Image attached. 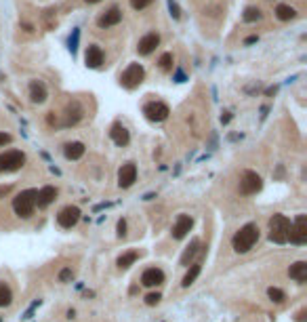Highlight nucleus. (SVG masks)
I'll return each mask as SVG.
<instances>
[{
	"instance_id": "1",
	"label": "nucleus",
	"mask_w": 307,
	"mask_h": 322,
	"mask_svg": "<svg viewBox=\"0 0 307 322\" xmlns=\"http://www.w3.org/2000/svg\"><path fill=\"white\" fill-rule=\"evenodd\" d=\"M257 240H259V227L255 223H246L236 232V236L232 238V246L236 253H248L257 244Z\"/></svg>"
},
{
	"instance_id": "2",
	"label": "nucleus",
	"mask_w": 307,
	"mask_h": 322,
	"mask_svg": "<svg viewBox=\"0 0 307 322\" xmlns=\"http://www.w3.org/2000/svg\"><path fill=\"white\" fill-rule=\"evenodd\" d=\"M36 198H38V189H23V192H19L15 198H13V211H15L19 217L28 219L32 217V213H34V206H36Z\"/></svg>"
},
{
	"instance_id": "3",
	"label": "nucleus",
	"mask_w": 307,
	"mask_h": 322,
	"mask_svg": "<svg viewBox=\"0 0 307 322\" xmlns=\"http://www.w3.org/2000/svg\"><path fill=\"white\" fill-rule=\"evenodd\" d=\"M289 230H290V221L284 215H273L270 219V240L276 244L289 242Z\"/></svg>"
},
{
	"instance_id": "4",
	"label": "nucleus",
	"mask_w": 307,
	"mask_h": 322,
	"mask_svg": "<svg viewBox=\"0 0 307 322\" xmlns=\"http://www.w3.org/2000/svg\"><path fill=\"white\" fill-rule=\"evenodd\" d=\"M25 164V154L19 150H9L0 154V173H13Z\"/></svg>"
},
{
	"instance_id": "5",
	"label": "nucleus",
	"mask_w": 307,
	"mask_h": 322,
	"mask_svg": "<svg viewBox=\"0 0 307 322\" xmlns=\"http://www.w3.org/2000/svg\"><path fill=\"white\" fill-rule=\"evenodd\" d=\"M143 78H145V69L139 66V63H131V66L122 72V76H120V82H122V86H126V88H135V86L141 85Z\"/></svg>"
},
{
	"instance_id": "6",
	"label": "nucleus",
	"mask_w": 307,
	"mask_h": 322,
	"mask_svg": "<svg viewBox=\"0 0 307 322\" xmlns=\"http://www.w3.org/2000/svg\"><path fill=\"white\" fill-rule=\"evenodd\" d=\"M261 187H263V181H261V177L255 173V170H244V173H242V177H240V192L244 196L257 194Z\"/></svg>"
},
{
	"instance_id": "7",
	"label": "nucleus",
	"mask_w": 307,
	"mask_h": 322,
	"mask_svg": "<svg viewBox=\"0 0 307 322\" xmlns=\"http://www.w3.org/2000/svg\"><path fill=\"white\" fill-rule=\"evenodd\" d=\"M289 240L292 244H299V246L307 242V217L305 215H297L295 223H290Z\"/></svg>"
},
{
	"instance_id": "8",
	"label": "nucleus",
	"mask_w": 307,
	"mask_h": 322,
	"mask_svg": "<svg viewBox=\"0 0 307 322\" xmlns=\"http://www.w3.org/2000/svg\"><path fill=\"white\" fill-rule=\"evenodd\" d=\"M143 114L150 120H154V122H162V120L169 118L171 110H169V105H166V103H162V101H150V103H145Z\"/></svg>"
},
{
	"instance_id": "9",
	"label": "nucleus",
	"mask_w": 307,
	"mask_h": 322,
	"mask_svg": "<svg viewBox=\"0 0 307 322\" xmlns=\"http://www.w3.org/2000/svg\"><path fill=\"white\" fill-rule=\"evenodd\" d=\"M80 219V208L78 206H66L61 208L59 215H57V223H59L61 227H66V230H69V227H74L76 223H78Z\"/></svg>"
},
{
	"instance_id": "10",
	"label": "nucleus",
	"mask_w": 307,
	"mask_h": 322,
	"mask_svg": "<svg viewBox=\"0 0 307 322\" xmlns=\"http://www.w3.org/2000/svg\"><path fill=\"white\" fill-rule=\"evenodd\" d=\"M137 181V167L133 162H126L118 170V186L120 187H131Z\"/></svg>"
},
{
	"instance_id": "11",
	"label": "nucleus",
	"mask_w": 307,
	"mask_h": 322,
	"mask_svg": "<svg viewBox=\"0 0 307 322\" xmlns=\"http://www.w3.org/2000/svg\"><path fill=\"white\" fill-rule=\"evenodd\" d=\"M191 225H194V219H191L189 215H179L177 221H175V225H172V238H175V240L185 238L189 234Z\"/></svg>"
},
{
	"instance_id": "12",
	"label": "nucleus",
	"mask_w": 307,
	"mask_h": 322,
	"mask_svg": "<svg viewBox=\"0 0 307 322\" xmlns=\"http://www.w3.org/2000/svg\"><path fill=\"white\" fill-rule=\"evenodd\" d=\"M158 44H160V36L156 34V32H150V34H145L141 40H139L137 51H139V55H150V53L156 51Z\"/></svg>"
},
{
	"instance_id": "13",
	"label": "nucleus",
	"mask_w": 307,
	"mask_h": 322,
	"mask_svg": "<svg viewBox=\"0 0 307 322\" xmlns=\"http://www.w3.org/2000/svg\"><path fill=\"white\" fill-rule=\"evenodd\" d=\"M164 282V271L160 268H148L141 276V284L143 287H158V284Z\"/></svg>"
},
{
	"instance_id": "14",
	"label": "nucleus",
	"mask_w": 307,
	"mask_h": 322,
	"mask_svg": "<svg viewBox=\"0 0 307 322\" xmlns=\"http://www.w3.org/2000/svg\"><path fill=\"white\" fill-rule=\"evenodd\" d=\"M120 21H122V11L114 6V9L103 13V15L97 19V25H99V28H112V25H118Z\"/></svg>"
},
{
	"instance_id": "15",
	"label": "nucleus",
	"mask_w": 307,
	"mask_h": 322,
	"mask_svg": "<svg viewBox=\"0 0 307 322\" xmlns=\"http://www.w3.org/2000/svg\"><path fill=\"white\" fill-rule=\"evenodd\" d=\"M85 61H86L88 68H99L101 63H103V51H101V47L91 44V47L86 49V53H85Z\"/></svg>"
},
{
	"instance_id": "16",
	"label": "nucleus",
	"mask_w": 307,
	"mask_h": 322,
	"mask_svg": "<svg viewBox=\"0 0 307 322\" xmlns=\"http://www.w3.org/2000/svg\"><path fill=\"white\" fill-rule=\"evenodd\" d=\"M49 97V93H47V86L42 85L40 80H34L30 85V99L34 101V103H44Z\"/></svg>"
},
{
	"instance_id": "17",
	"label": "nucleus",
	"mask_w": 307,
	"mask_h": 322,
	"mask_svg": "<svg viewBox=\"0 0 307 322\" xmlns=\"http://www.w3.org/2000/svg\"><path fill=\"white\" fill-rule=\"evenodd\" d=\"M55 198H57V187H53V186H44V187L40 189V192H38L36 204L40 206V208H44V206H49Z\"/></svg>"
},
{
	"instance_id": "18",
	"label": "nucleus",
	"mask_w": 307,
	"mask_h": 322,
	"mask_svg": "<svg viewBox=\"0 0 307 322\" xmlns=\"http://www.w3.org/2000/svg\"><path fill=\"white\" fill-rule=\"evenodd\" d=\"M63 154H66L68 160H78V158L85 156V143H80V141L66 143V148H63Z\"/></svg>"
},
{
	"instance_id": "19",
	"label": "nucleus",
	"mask_w": 307,
	"mask_h": 322,
	"mask_svg": "<svg viewBox=\"0 0 307 322\" xmlns=\"http://www.w3.org/2000/svg\"><path fill=\"white\" fill-rule=\"evenodd\" d=\"M110 135H112V139H114V143H116V145H126V143H129V139H131L129 137V131H126L120 122H116V124L112 126Z\"/></svg>"
},
{
	"instance_id": "20",
	"label": "nucleus",
	"mask_w": 307,
	"mask_h": 322,
	"mask_svg": "<svg viewBox=\"0 0 307 322\" xmlns=\"http://www.w3.org/2000/svg\"><path fill=\"white\" fill-rule=\"evenodd\" d=\"M289 276L292 278V280H297V282H305L307 280V263L305 261L292 263L290 270H289Z\"/></svg>"
},
{
	"instance_id": "21",
	"label": "nucleus",
	"mask_w": 307,
	"mask_h": 322,
	"mask_svg": "<svg viewBox=\"0 0 307 322\" xmlns=\"http://www.w3.org/2000/svg\"><path fill=\"white\" fill-rule=\"evenodd\" d=\"M200 270H202V263H200V261H198V263H191V268L188 270V274H185L183 282H181V287H183V288L191 287V284L196 282V278L200 276Z\"/></svg>"
},
{
	"instance_id": "22",
	"label": "nucleus",
	"mask_w": 307,
	"mask_h": 322,
	"mask_svg": "<svg viewBox=\"0 0 307 322\" xmlns=\"http://www.w3.org/2000/svg\"><path fill=\"white\" fill-rule=\"evenodd\" d=\"M198 249H200V240H198V238H194V240H191V242H189V246H188V249H185V253L181 255V265H189V261H191V259L196 257Z\"/></svg>"
},
{
	"instance_id": "23",
	"label": "nucleus",
	"mask_w": 307,
	"mask_h": 322,
	"mask_svg": "<svg viewBox=\"0 0 307 322\" xmlns=\"http://www.w3.org/2000/svg\"><path fill=\"white\" fill-rule=\"evenodd\" d=\"M276 17L280 19V21H290V19L297 17V11L292 9V6H289V4H280L276 9Z\"/></svg>"
},
{
	"instance_id": "24",
	"label": "nucleus",
	"mask_w": 307,
	"mask_h": 322,
	"mask_svg": "<svg viewBox=\"0 0 307 322\" xmlns=\"http://www.w3.org/2000/svg\"><path fill=\"white\" fill-rule=\"evenodd\" d=\"M137 259H139V253H137V251H129V253H124V255H120V257H118V268H120V270L131 268V265L135 263Z\"/></svg>"
},
{
	"instance_id": "25",
	"label": "nucleus",
	"mask_w": 307,
	"mask_h": 322,
	"mask_svg": "<svg viewBox=\"0 0 307 322\" xmlns=\"http://www.w3.org/2000/svg\"><path fill=\"white\" fill-rule=\"evenodd\" d=\"M11 301H13V293H11V288L6 287L4 282H0V307L11 305Z\"/></svg>"
},
{
	"instance_id": "26",
	"label": "nucleus",
	"mask_w": 307,
	"mask_h": 322,
	"mask_svg": "<svg viewBox=\"0 0 307 322\" xmlns=\"http://www.w3.org/2000/svg\"><path fill=\"white\" fill-rule=\"evenodd\" d=\"M267 297H270L272 301H276V303H282L286 299V295H284V290H280L276 287H272V288H267Z\"/></svg>"
},
{
	"instance_id": "27",
	"label": "nucleus",
	"mask_w": 307,
	"mask_h": 322,
	"mask_svg": "<svg viewBox=\"0 0 307 322\" xmlns=\"http://www.w3.org/2000/svg\"><path fill=\"white\" fill-rule=\"evenodd\" d=\"M257 19H261V11L257 6H248L244 11V21H257Z\"/></svg>"
},
{
	"instance_id": "28",
	"label": "nucleus",
	"mask_w": 307,
	"mask_h": 322,
	"mask_svg": "<svg viewBox=\"0 0 307 322\" xmlns=\"http://www.w3.org/2000/svg\"><path fill=\"white\" fill-rule=\"evenodd\" d=\"M160 68H162L164 72H169V69L172 68V53H164L162 57H160Z\"/></svg>"
},
{
	"instance_id": "29",
	"label": "nucleus",
	"mask_w": 307,
	"mask_h": 322,
	"mask_svg": "<svg viewBox=\"0 0 307 322\" xmlns=\"http://www.w3.org/2000/svg\"><path fill=\"white\" fill-rule=\"evenodd\" d=\"M152 2L154 0H131V6L137 9V11H141V9H145V6H150Z\"/></svg>"
},
{
	"instance_id": "30",
	"label": "nucleus",
	"mask_w": 307,
	"mask_h": 322,
	"mask_svg": "<svg viewBox=\"0 0 307 322\" xmlns=\"http://www.w3.org/2000/svg\"><path fill=\"white\" fill-rule=\"evenodd\" d=\"M160 299H162L160 293H150L148 297H145V303H148V305H156V303H160Z\"/></svg>"
},
{
	"instance_id": "31",
	"label": "nucleus",
	"mask_w": 307,
	"mask_h": 322,
	"mask_svg": "<svg viewBox=\"0 0 307 322\" xmlns=\"http://www.w3.org/2000/svg\"><path fill=\"white\" fill-rule=\"evenodd\" d=\"M72 270H69V268H63L61 271H59V280L61 282H68V280H72Z\"/></svg>"
},
{
	"instance_id": "32",
	"label": "nucleus",
	"mask_w": 307,
	"mask_h": 322,
	"mask_svg": "<svg viewBox=\"0 0 307 322\" xmlns=\"http://www.w3.org/2000/svg\"><path fill=\"white\" fill-rule=\"evenodd\" d=\"M116 230H118V238H124V236H126V221H124V219L118 221V227H116Z\"/></svg>"
},
{
	"instance_id": "33",
	"label": "nucleus",
	"mask_w": 307,
	"mask_h": 322,
	"mask_svg": "<svg viewBox=\"0 0 307 322\" xmlns=\"http://www.w3.org/2000/svg\"><path fill=\"white\" fill-rule=\"evenodd\" d=\"M11 135H9V133H0V148H4V145L6 143H11Z\"/></svg>"
},
{
	"instance_id": "34",
	"label": "nucleus",
	"mask_w": 307,
	"mask_h": 322,
	"mask_svg": "<svg viewBox=\"0 0 307 322\" xmlns=\"http://www.w3.org/2000/svg\"><path fill=\"white\" fill-rule=\"evenodd\" d=\"M297 320H299V322H303V320H305V309H303L301 314H299V318H297Z\"/></svg>"
},
{
	"instance_id": "35",
	"label": "nucleus",
	"mask_w": 307,
	"mask_h": 322,
	"mask_svg": "<svg viewBox=\"0 0 307 322\" xmlns=\"http://www.w3.org/2000/svg\"><path fill=\"white\" fill-rule=\"evenodd\" d=\"M9 189H11L9 186H4V187H0V194H6V192H9Z\"/></svg>"
},
{
	"instance_id": "36",
	"label": "nucleus",
	"mask_w": 307,
	"mask_h": 322,
	"mask_svg": "<svg viewBox=\"0 0 307 322\" xmlns=\"http://www.w3.org/2000/svg\"><path fill=\"white\" fill-rule=\"evenodd\" d=\"M86 2H88V4H95V2H99V0H86Z\"/></svg>"
},
{
	"instance_id": "37",
	"label": "nucleus",
	"mask_w": 307,
	"mask_h": 322,
	"mask_svg": "<svg viewBox=\"0 0 307 322\" xmlns=\"http://www.w3.org/2000/svg\"><path fill=\"white\" fill-rule=\"evenodd\" d=\"M0 322H2V318H0Z\"/></svg>"
}]
</instances>
